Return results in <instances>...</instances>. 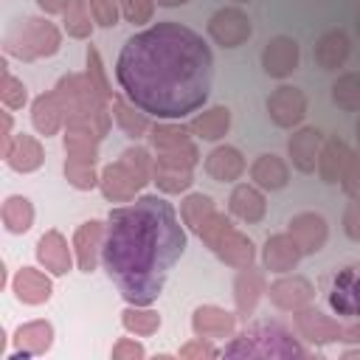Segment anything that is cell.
<instances>
[{
  "mask_svg": "<svg viewBox=\"0 0 360 360\" xmlns=\"http://www.w3.org/2000/svg\"><path fill=\"white\" fill-rule=\"evenodd\" d=\"M115 82L146 115L177 121L205 104L214 53L197 31L163 20L124 42L115 59Z\"/></svg>",
  "mask_w": 360,
  "mask_h": 360,
  "instance_id": "6da1fadb",
  "label": "cell"
},
{
  "mask_svg": "<svg viewBox=\"0 0 360 360\" xmlns=\"http://www.w3.org/2000/svg\"><path fill=\"white\" fill-rule=\"evenodd\" d=\"M183 250L186 231L177 211L158 194H143L107 217L101 264L129 304L149 307Z\"/></svg>",
  "mask_w": 360,
  "mask_h": 360,
  "instance_id": "7a4b0ae2",
  "label": "cell"
},
{
  "mask_svg": "<svg viewBox=\"0 0 360 360\" xmlns=\"http://www.w3.org/2000/svg\"><path fill=\"white\" fill-rule=\"evenodd\" d=\"M222 357H307L309 352L278 321H256L242 329L222 352Z\"/></svg>",
  "mask_w": 360,
  "mask_h": 360,
  "instance_id": "3957f363",
  "label": "cell"
},
{
  "mask_svg": "<svg viewBox=\"0 0 360 360\" xmlns=\"http://www.w3.org/2000/svg\"><path fill=\"white\" fill-rule=\"evenodd\" d=\"M62 45V34L59 28L45 20V17H28L20 20L17 25H11L3 37V48L6 53L22 59V62H34L42 56H53Z\"/></svg>",
  "mask_w": 360,
  "mask_h": 360,
  "instance_id": "277c9868",
  "label": "cell"
},
{
  "mask_svg": "<svg viewBox=\"0 0 360 360\" xmlns=\"http://www.w3.org/2000/svg\"><path fill=\"white\" fill-rule=\"evenodd\" d=\"M323 295L335 315L360 318V264H346L326 276Z\"/></svg>",
  "mask_w": 360,
  "mask_h": 360,
  "instance_id": "5b68a950",
  "label": "cell"
},
{
  "mask_svg": "<svg viewBox=\"0 0 360 360\" xmlns=\"http://www.w3.org/2000/svg\"><path fill=\"white\" fill-rule=\"evenodd\" d=\"M149 180H152V177H146L143 172L132 169L127 160H115V163L104 166L98 186H101V191H104L107 200H112V202H132L135 194H138Z\"/></svg>",
  "mask_w": 360,
  "mask_h": 360,
  "instance_id": "8992f818",
  "label": "cell"
},
{
  "mask_svg": "<svg viewBox=\"0 0 360 360\" xmlns=\"http://www.w3.org/2000/svg\"><path fill=\"white\" fill-rule=\"evenodd\" d=\"M208 34L217 45L222 48H239L250 39L253 34V25H250V17L236 8V6H228V8H219L211 14L208 20Z\"/></svg>",
  "mask_w": 360,
  "mask_h": 360,
  "instance_id": "52a82bcc",
  "label": "cell"
},
{
  "mask_svg": "<svg viewBox=\"0 0 360 360\" xmlns=\"http://www.w3.org/2000/svg\"><path fill=\"white\" fill-rule=\"evenodd\" d=\"M292 321H295V329L304 340L315 343V346H326V343H338L343 340V326L338 318H329L326 312L315 309V307H301L292 312Z\"/></svg>",
  "mask_w": 360,
  "mask_h": 360,
  "instance_id": "ba28073f",
  "label": "cell"
},
{
  "mask_svg": "<svg viewBox=\"0 0 360 360\" xmlns=\"http://www.w3.org/2000/svg\"><path fill=\"white\" fill-rule=\"evenodd\" d=\"M267 115L281 129H290V127L301 124L304 115H307V96H304V90L290 87V84L276 87L267 96Z\"/></svg>",
  "mask_w": 360,
  "mask_h": 360,
  "instance_id": "9c48e42d",
  "label": "cell"
},
{
  "mask_svg": "<svg viewBox=\"0 0 360 360\" xmlns=\"http://www.w3.org/2000/svg\"><path fill=\"white\" fill-rule=\"evenodd\" d=\"M298 59H301V48L292 37H273L264 51H262V68L267 76L273 79H284L290 76L295 68H298Z\"/></svg>",
  "mask_w": 360,
  "mask_h": 360,
  "instance_id": "30bf717a",
  "label": "cell"
},
{
  "mask_svg": "<svg viewBox=\"0 0 360 360\" xmlns=\"http://www.w3.org/2000/svg\"><path fill=\"white\" fill-rule=\"evenodd\" d=\"M53 343V326L48 321H28L22 326H17L14 332V352L8 354V360H28L37 354H45Z\"/></svg>",
  "mask_w": 360,
  "mask_h": 360,
  "instance_id": "8fae6325",
  "label": "cell"
},
{
  "mask_svg": "<svg viewBox=\"0 0 360 360\" xmlns=\"http://www.w3.org/2000/svg\"><path fill=\"white\" fill-rule=\"evenodd\" d=\"M267 295H270L273 307H278L284 312H295L315 298V287L304 276H281L278 281H273L267 287Z\"/></svg>",
  "mask_w": 360,
  "mask_h": 360,
  "instance_id": "7c38bea8",
  "label": "cell"
},
{
  "mask_svg": "<svg viewBox=\"0 0 360 360\" xmlns=\"http://www.w3.org/2000/svg\"><path fill=\"white\" fill-rule=\"evenodd\" d=\"M104 231H107V225L101 219H90V222H82L76 228V233H73V253H76L79 270H84V273L96 270V262L101 259Z\"/></svg>",
  "mask_w": 360,
  "mask_h": 360,
  "instance_id": "4fadbf2b",
  "label": "cell"
},
{
  "mask_svg": "<svg viewBox=\"0 0 360 360\" xmlns=\"http://www.w3.org/2000/svg\"><path fill=\"white\" fill-rule=\"evenodd\" d=\"M191 329H194V335L208 338V340L231 338L233 329H236V315L228 312V309H222V307L202 304V307H197L194 315H191Z\"/></svg>",
  "mask_w": 360,
  "mask_h": 360,
  "instance_id": "5bb4252c",
  "label": "cell"
},
{
  "mask_svg": "<svg viewBox=\"0 0 360 360\" xmlns=\"http://www.w3.org/2000/svg\"><path fill=\"white\" fill-rule=\"evenodd\" d=\"M321 146H323L321 129H315V127H301V129H295V132L290 135V141H287V152H290L292 166H295L298 172H304V174L315 172Z\"/></svg>",
  "mask_w": 360,
  "mask_h": 360,
  "instance_id": "9a60e30c",
  "label": "cell"
},
{
  "mask_svg": "<svg viewBox=\"0 0 360 360\" xmlns=\"http://www.w3.org/2000/svg\"><path fill=\"white\" fill-rule=\"evenodd\" d=\"M301 256H304V250L298 248V242L292 239L290 231H287V233H273V236H267L264 250H262V262H264V267L273 270V273H290V270L298 264Z\"/></svg>",
  "mask_w": 360,
  "mask_h": 360,
  "instance_id": "2e32d148",
  "label": "cell"
},
{
  "mask_svg": "<svg viewBox=\"0 0 360 360\" xmlns=\"http://www.w3.org/2000/svg\"><path fill=\"white\" fill-rule=\"evenodd\" d=\"M290 233H292V239L298 242V248L304 253H318L326 245L329 228H326V219L321 214L304 211V214H295L290 219Z\"/></svg>",
  "mask_w": 360,
  "mask_h": 360,
  "instance_id": "e0dca14e",
  "label": "cell"
},
{
  "mask_svg": "<svg viewBox=\"0 0 360 360\" xmlns=\"http://www.w3.org/2000/svg\"><path fill=\"white\" fill-rule=\"evenodd\" d=\"M37 259L48 273L65 276L73 264V250L68 248V239L59 231H45L37 242Z\"/></svg>",
  "mask_w": 360,
  "mask_h": 360,
  "instance_id": "ac0fdd59",
  "label": "cell"
},
{
  "mask_svg": "<svg viewBox=\"0 0 360 360\" xmlns=\"http://www.w3.org/2000/svg\"><path fill=\"white\" fill-rule=\"evenodd\" d=\"M228 208H231V214H233L236 219H242V222H248V225L262 222L264 214H267L264 194L259 191L256 183H253V186H250V183L233 186V191H231V197H228Z\"/></svg>",
  "mask_w": 360,
  "mask_h": 360,
  "instance_id": "d6986e66",
  "label": "cell"
},
{
  "mask_svg": "<svg viewBox=\"0 0 360 360\" xmlns=\"http://www.w3.org/2000/svg\"><path fill=\"white\" fill-rule=\"evenodd\" d=\"M267 292L264 276L256 267H239V276L233 281V301H236V318H248L253 315L259 298Z\"/></svg>",
  "mask_w": 360,
  "mask_h": 360,
  "instance_id": "ffe728a7",
  "label": "cell"
},
{
  "mask_svg": "<svg viewBox=\"0 0 360 360\" xmlns=\"http://www.w3.org/2000/svg\"><path fill=\"white\" fill-rule=\"evenodd\" d=\"M11 290H14L17 301L37 307V304H45V301L51 298L53 284H51V278H48L42 270H37V267H20V270L14 273Z\"/></svg>",
  "mask_w": 360,
  "mask_h": 360,
  "instance_id": "44dd1931",
  "label": "cell"
},
{
  "mask_svg": "<svg viewBox=\"0 0 360 360\" xmlns=\"http://www.w3.org/2000/svg\"><path fill=\"white\" fill-rule=\"evenodd\" d=\"M349 53H352V45H349V37L340 28L323 31L318 37V42H315V51H312V56H315V62H318L321 70H338V68H343L346 59H349Z\"/></svg>",
  "mask_w": 360,
  "mask_h": 360,
  "instance_id": "7402d4cb",
  "label": "cell"
},
{
  "mask_svg": "<svg viewBox=\"0 0 360 360\" xmlns=\"http://www.w3.org/2000/svg\"><path fill=\"white\" fill-rule=\"evenodd\" d=\"M31 121H34L37 132L45 135V138L48 135H56L65 127V104L56 96V90L42 93V96L34 98V104H31Z\"/></svg>",
  "mask_w": 360,
  "mask_h": 360,
  "instance_id": "603a6c76",
  "label": "cell"
},
{
  "mask_svg": "<svg viewBox=\"0 0 360 360\" xmlns=\"http://www.w3.org/2000/svg\"><path fill=\"white\" fill-rule=\"evenodd\" d=\"M205 172L217 183H233L245 172V158L236 146H217L205 158Z\"/></svg>",
  "mask_w": 360,
  "mask_h": 360,
  "instance_id": "cb8c5ba5",
  "label": "cell"
},
{
  "mask_svg": "<svg viewBox=\"0 0 360 360\" xmlns=\"http://www.w3.org/2000/svg\"><path fill=\"white\" fill-rule=\"evenodd\" d=\"M3 158H6V163H8L14 172H20V174L37 172V169L42 166V160H45L39 141H37L34 135H25V132L14 135V141H11V146H8V152H6Z\"/></svg>",
  "mask_w": 360,
  "mask_h": 360,
  "instance_id": "d4e9b609",
  "label": "cell"
},
{
  "mask_svg": "<svg viewBox=\"0 0 360 360\" xmlns=\"http://www.w3.org/2000/svg\"><path fill=\"white\" fill-rule=\"evenodd\" d=\"M214 253L225 262V264H231V267H248V264H253V259H256V248H253V242L245 236V233H239L233 225L222 233V239L214 245Z\"/></svg>",
  "mask_w": 360,
  "mask_h": 360,
  "instance_id": "484cf974",
  "label": "cell"
},
{
  "mask_svg": "<svg viewBox=\"0 0 360 360\" xmlns=\"http://www.w3.org/2000/svg\"><path fill=\"white\" fill-rule=\"evenodd\" d=\"M349 155H352V149L338 135L326 138L323 146H321V155H318V166H315L318 174H321V180L323 183H340V174L346 169Z\"/></svg>",
  "mask_w": 360,
  "mask_h": 360,
  "instance_id": "4316f807",
  "label": "cell"
},
{
  "mask_svg": "<svg viewBox=\"0 0 360 360\" xmlns=\"http://www.w3.org/2000/svg\"><path fill=\"white\" fill-rule=\"evenodd\" d=\"M250 180L264 191H278L290 180V169L278 155H259L250 166Z\"/></svg>",
  "mask_w": 360,
  "mask_h": 360,
  "instance_id": "83f0119b",
  "label": "cell"
},
{
  "mask_svg": "<svg viewBox=\"0 0 360 360\" xmlns=\"http://www.w3.org/2000/svg\"><path fill=\"white\" fill-rule=\"evenodd\" d=\"M188 129H191V135H197L202 141H219L231 129V110L222 107V104H217L211 110H202L200 115L191 118Z\"/></svg>",
  "mask_w": 360,
  "mask_h": 360,
  "instance_id": "f1b7e54d",
  "label": "cell"
},
{
  "mask_svg": "<svg viewBox=\"0 0 360 360\" xmlns=\"http://www.w3.org/2000/svg\"><path fill=\"white\" fill-rule=\"evenodd\" d=\"M110 110H112V118H115V124L121 127V132L129 135V138H141L143 132L152 129L146 112H143L141 107H135L127 96H112V107H110Z\"/></svg>",
  "mask_w": 360,
  "mask_h": 360,
  "instance_id": "f546056e",
  "label": "cell"
},
{
  "mask_svg": "<svg viewBox=\"0 0 360 360\" xmlns=\"http://www.w3.org/2000/svg\"><path fill=\"white\" fill-rule=\"evenodd\" d=\"M0 217H3V225L8 233H25L34 225V205L28 197L11 194V197H6Z\"/></svg>",
  "mask_w": 360,
  "mask_h": 360,
  "instance_id": "4dcf8cb0",
  "label": "cell"
},
{
  "mask_svg": "<svg viewBox=\"0 0 360 360\" xmlns=\"http://www.w3.org/2000/svg\"><path fill=\"white\" fill-rule=\"evenodd\" d=\"M152 180L163 194H180L194 183V174H191V169H180V166H169V163L155 160Z\"/></svg>",
  "mask_w": 360,
  "mask_h": 360,
  "instance_id": "1f68e13d",
  "label": "cell"
},
{
  "mask_svg": "<svg viewBox=\"0 0 360 360\" xmlns=\"http://www.w3.org/2000/svg\"><path fill=\"white\" fill-rule=\"evenodd\" d=\"M332 101L346 112H357L360 110V73L354 70L340 73L332 84Z\"/></svg>",
  "mask_w": 360,
  "mask_h": 360,
  "instance_id": "d6a6232c",
  "label": "cell"
},
{
  "mask_svg": "<svg viewBox=\"0 0 360 360\" xmlns=\"http://www.w3.org/2000/svg\"><path fill=\"white\" fill-rule=\"evenodd\" d=\"M121 323L127 332H135V335H155L160 329V315L155 309H146V307H138V304H129L124 312H121Z\"/></svg>",
  "mask_w": 360,
  "mask_h": 360,
  "instance_id": "836d02e7",
  "label": "cell"
},
{
  "mask_svg": "<svg viewBox=\"0 0 360 360\" xmlns=\"http://www.w3.org/2000/svg\"><path fill=\"white\" fill-rule=\"evenodd\" d=\"M214 200L208 194H188L183 202H180V219L183 225H188L194 233L200 231V225L214 214Z\"/></svg>",
  "mask_w": 360,
  "mask_h": 360,
  "instance_id": "e575fe53",
  "label": "cell"
},
{
  "mask_svg": "<svg viewBox=\"0 0 360 360\" xmlns=\"http://www.w3.org/2000/svg\"><path fill=\"white\" fill-rule=\"evenodd\" d=\"M93 14H90V6L87 0H70V6L65 8L62 14V22H65V31L73 37V39H87L90 31H93Z\"/></svg>",
  "mask_w": 360,
  "mask_h": 360,
  "instance_id": "d590c367",
  "label": "cell"
},
{
  "mask_svg": "<svg viewBox=\"0 0 360 360\" xmlns=\"http://www.w3.org/2000/svg\"><path fill=\"white\" fill-rule=\"evenodd\" d=\"M188 135L191 129L188 127H180V124H155L149 129V141L158 152H166V149H177L183 143H188Z\"/></svg>",
  "mask_w": 360,
  "mask_h": 360,
  "instance_id": "8d00e7d4",
  "label": "cell"
},
{
  "mask_svg": "<svg viewBox=\"0 0 360 360\" xmlns=\"http://www.w3.org/2000/svg\"><path fill=\"white\" fill-rule=\"evenodd\" d=\"M0 68H3V79H0V98H3L6 110H22V107H25V101H28L25 84L8 73V65H6V62H3Z\"/></svg>",
  "mask_w": 360,
  "mask_h": 360,
  "instance_id": "74e56055",
  "label": "cell"
},
{
  "mask_svg": "<svg viewBox=\"0 0 360 360\" xmlns=\"http://www.w3.org/2000/svg\"><path fill=\"white\" fill-rule=\"evenodd\" d=\"M65 177H68V183H70L73 188H79V191H87V188L98 186V180H101L93 166L76 163V160H65Z\"/></svg>",
  "mask_w": 360,
  "mask_h": 360,
  "instance_id": "f35d334b",
  "label": "cell"
},
{
  "mask_svg": "<svg viewBox=\"0 0 360 360\" xmlns=\"http://www.w3.org/2000/svg\"><path fill=\"white\" fill-rule=\"evenodd\" d=\"M87 79H90V84L110 101L112 98V90H110V82H107V70H104V65H101V56H98V51L96 48H87Z\"/></svg>",
  "mask_w": 360,
  "mask_h": 360,
  "instance_id": "ab89813d",
  "label": "cell"
},
{
  "mask_svg": "<svg viewBox=\"0 0 360 360\" xmlns=\"http://www.w3.org/2000/svg\"><path fill=\"white\" fill-rule=\"evenodd\" d=\"M228 228H231V219H228L225 214L214 211V214H211V217H208V219L200 225V231H197V233H200V239H202V242H205V245L214 250V245L222 239V233H225Z\"/></svg>",
  "mask_w": 360,
  "mask_h": 360,
  "instance_id": "60d3db41",
  "label": "cell"
},
{
  "mask_svg": "<svg viewBox=\"0 0 360 360\" xmlns=\"http://www.w3.org/2000/svg\"><path fill=\"white\" fill-rule=\"evenodd\" d=\"M121 3V14L127 17V22H149L152 11H155V0H118Z\"/></svg>",
  "mask_w": 360,
  "mask_h": 360,
  "instance_id": "b9f144b4",
  "label": "cell"
},
{
  "mask_svg": "<svg viewBox=\"0 0 360 360\" xmlns=\"http://www.w3.org/2000/svg\"><path fill=\"white\" fill-rule=\"evenodd\" d=\"M90 6V14H93V22L110 28L118 22V0H87Z\"/></svg>",
  "mask_w": 360,
  "mask_h": 360,
  "instance_id": "7bdbcfd3",
  "label": "cell"
},
{
  "mask_svg": "<svg viewBox=\"0 0 360 360\" xmlns=\"http://www.w3.org/2000/svg\"><path fill=\"white\" fill-rule=\"evenodd\" d=\"M340 186L349 197H360V152H352L340 174Z\"/></svg>",
  "mask_w": 360,
  "mask_h": 360,
  "instance_id": "ee69618b",
  "label": "cell"
},
{
  "mask_svg": "<svg viewBox=\"0 0 360 360\" xmlns=\"http://www.w3.org/2000/svg\"><path fill=\"white\" fill-rule=\"evenodd\" d=\"M183 360H202V357H217L219 352L208 343V338H194V340H188V343H183L180 346V352H177Z\"/></svg>",
  "mask_w": 360,
  "mask_h": 360,
  "instance_id": "f6af8a7d",
  "label": "cell"
},
{
  "mask_svg": "<svg viewBox=\"0 0 360 360\" xmlns=\"http://www.w3.org/2000/svg\"><path fill=\"white\" fill-rule=\"evenodd\" d=\"M343 231L352 242H360V197H352V202L343 211Z\"/></svg>",
  "mask_w": 360,
  "mask_h": 360,
  "instance_id": "bcb514c9",
  "label": "cell"
},
{
  "mask_svg": "<svg viewBox=\"0 0 360 360\" xmlns=\"http://www.w3.org/2000/svg\"><path fill=\"white\" fill-rule=\"evenodd\" d=\"M112 357L115 360H141V357H146V349L138 340H132V338H121L112 346Z\"/></svg>",
  "mask_w": 360,
  "mask_h": 360,
  "instance_id": "7dc6e473",
  "label": "cell"
},
{
  "mask_svg": "<svg viewBox=\"0 0 360 360\" xmlns=\"http://www.w3.org/2000/svg\"><path fill=\"white\" fill-rule=\"evenodd\" d=\"M37 6L45 14H65V8L70 6V0H37Z\"/></svg>",
  "mask_w": 360,
  "mask_h": 360,
  "instance_id": "c3c4849f",
  "label": "cell"
},
{
  "mask_svg": "<svg viewBox=\"0 0 360 360\" xmlns=\"http://www.w3.org/2000/svg\"><path fill=\"white\" fill-rule=\"evenodd\" d=\"M343 343H360V318H352V323L343 326Z\"/></svg>",
  "mask_w": 360,
  "mask_h": 360,
  "instance_id": "681fc988",
  "label": "cell"
},
{
  "mask_svg": "<svg viewBox=\"0 0 360 360\" xmlns=\"http://www.w3.org/2000/svg\"><path fill=\"white\" fill-rule=\"evenodd\" d=\"M158 6H183V3H188V0H155Z\"/></svg>",
  "mask_w": 360,
  "mask_h": 360,
  "instance_id": "f907efd6",
  "label": "cell"
},
{
  "mask_svg": "<svg viewBox=\"0 0 360 360\" xmlns=\"http://www.w3.org/2000/svg\"><path fill=\"white\" fill-rule=\"evenodd\" d=\"M343 357H360V349H349V352H343Z\"/></svg>",
  "mask_w": 360,
  "mask_h": 360,
  "instance_id": "816d5d0a",
  "label": "cell"
},
{
  "mask_svg": "<svg viewBox=\"0 0 360 360\" xmlns=\"http://www.w3.org/2000/svg\"><path fill=\"white\" fill-rule=\"evenodd\" d=\"M354 132H357V141H360V118H357V124H354Z\"/></svg>",
  "mask_w": 360,
  "mask_h": 360,
  "instance_id": "f5cc1de1",
  "label": "cell"
},
{
  "mask_svg": "<svg viewBox=\"0 0 360 360\" xmlns=\"http://www.w3.org/2000/svg\"><path fill=\"white\" fill-rule=\"evenodd\" d=\"M357 34H360V14H357Z\"/></svg>",
  "mask_w": 360,
  "mask_h": 360,
  "instance_id": "db71d44e",
  "label": "cell"
},
{
  "mask_svg": "<svg viewBox=\"0 0 360 360\" xmlns=\"http://www.w3.org/2000/svg\"><path fill=\"white\" fill-rule=\"evenodd\" d=\"M233 3H250V0H233Z\"/></svg>",
  "mask_w": 360,
  "mask_h": 360,
  "instance_id": "11a10c76",
  "label": "cell"
}]
</instances>
